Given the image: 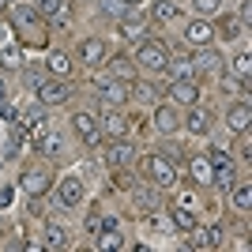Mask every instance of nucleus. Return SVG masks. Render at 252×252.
I'll return each mask as SVG.
<instances>
[{
  "label": "nucleus",
  "mask_w": 252,
  "mask_h": 252,
  "mask_svg": "<svg viewBox=\"0 0 252 252\" xmlns=\"http://www.w3.org/2000/svg\"><path fill=\"white\" fill-rule=\"evenodd\" d=\"M72 128H75V136L83 139L87 147H98V143H102V128H98V121L91 113H75L72 117Z\"/></svg>",
  "instance_id": "20e7f679"
},
{
  "label": "nucleus",
  "mask_w": 252,
  "mask_h": 252,
  "mask_svg": "<svg viewBox=\"0 0 252 252\" xmlns=\"http://www.w3.org/2000/svg\"><path fill=\"white\" fill-rule=\"evenodd\" d=\"M79 57H83L87 68H102V64L109 61V49H105V42H98V38H87V42L79 45Z\"/></svg>",
  "instance_id": "0eeeda50"
},
{
  "label": "nucleus",
  "mask_w": 252,
  "mask_h": 252,
  "mask_svg": "<svg viewBox=\"0 0 252 252\" xmlns=\"http://www.w3.org/2000/svg\"><path fill=\"white\" fill-rule=\"evenodd\" d=\"M139 98H151V102H155V98H158V87H139Z\"/></svg>",
  "instance_id": "58836bf2"
},
{
  "label": "nucleus",
  "mask_w": 252,
  "mask_h": 252,
  "mask_svg": "<svg viewBox=\"0 0 252 252\" xmlns=\"http://www.w3.org/2000/svg\"><path fill=\"white\" fill-rule=\"evenodd\" d=\"M143 31H147V23L139 19V15H125V19H121V34H125V38H143Z\"/></svg>",
  "instance_id": "6ab92c4d"
},
{
  "label": "nucleus",
  "mask_w": 252,
  "mask_h": 252,
  "mask_svg": "<svg viewBox=\"0 0 252 252\" xmlns=\"http://www.w3.org/2000/svg\"><path fill=\"white\" fill-rule=\"evenodd\" d=\"M102 11L113 15V19H125V4H121V0H102Z\"/></svg>",
  "instance_id": "473e14b6"
},
{
  "label": "nucleus",
  "mask_w": 252,
  "mask_h": 252,
  "mask_svg": "<svg viewBox=\"0 0 252 252\" xmlns=\"http://www.w3.org/2000/svg\"><path fill=\"white\" fill-rule=\"evenodd\" d=\"M241 31H245V27L237 23V15H230V19H222V34H226V38H237Z\"/></svg>",
  "instance_id": "72a5a7b5"
},
{
  "label": "nucleus",
  "mask_w": 252,
  "mask_h": 252,
  "mask_svg": "<svg viewBox=\"0 0 252 252\" xmlns=\"http://www.w3.org/2000/svg\"><path fill=\"white\" fill-rule=\"evenodd\" d=\"M68 245V230L64 226H49L45 230V249H64Z\"/></svg>",
  "instance_id": "bb28decb"
},
{
  "label": "nucleus",
  "mask_w": 252,
  "mask_h": 252,
  "mask_svg": "<svg viewBox=\"0 0 252 252\" xmlns=\"http://www.w3.org/2000/svg\"><path fill=\"white\" fill-rule=\"evenodd\" d=\"M207 162H211L215 169H226V166H233V158H230V151H226V147H211Z\"/></svg>",
  "instance_id": "c85d7f7f"
},
{
  "label": "nucleus",
  "mask_w": 252,
  "mask_h": 252,
  "mask_svg": "<svg viewBox=\"0 0 252 252\" xmlns=\"http://www.w3.org/2000/svg\"><path fill=\"white\" fill-rule=\"evenodd\" d=\"M136 64H139V68H147V72H166V64H169L166 45L139 38V45H136Z\"/></svg>",
  "instance_id": "f03ea898"
},
{
  "label": "nucleus",
  "mask_w": 252,
  "mask_h": 252,
  "mask_svg": "<svg viewBox=\"0 0 252 252\" xmlns=\"http://www.w3.org/2000/svg\"><path fill=\"white\" fill-rule=\"evenodd\" d=\"M38 147H42L45 155H61V136H45L42 143H38Z\"/></svg>",
  "instance_id": "f704fd0d"
},
{
  "label": "nucleus",
  "mask_w": 252,
  "mask_h": 252,
  "mask_svg": "<svg viewBox=\"0 0 252 252\" xmlns=\"http://www.w3.org/2000/svg\"><path fill=\"white\" fill-rule=\"evenodd\" d=\"M121 4H125V8H136V4H143V0H121Z\"/></svg>",
  "instance_id": "a19ab883"
},
{
  "label": "nucleus",
  "mask_w": 252,
  "mask_h": 252,
  "mask_svg": "<svg viewBox=\"0 0 252 252\" xmlns=\"http://www.w3.org/2000/svg\"><path fill=\"white\" fill-rule=\"evenodd\" d=\"M230 68L237 72V79H249V53H237V57L230 61Z\"/></svg>",
  "instance_id": "7c9ffc66"
},
{
  "label": "nucleus",
  "mask_w": 252,
  "mask_h": 252,
  "mask_svg": "<svg viewBox=\"0 0 252 252\" xmlns=\"http://www.w3.org/2000/svg\"><path fill=\"white\" fill-rule=\"evenodd\" d=\"M155 128L162 132V136H173V132L181 128L177 109H173V105H158V109H155Z\"/></svg>",
  "instance_id": "9b49d317"
},
{
  "label": "nucleus",
  "mask_w": 252,
  "mask_h": 252,
  "mask_svg": "<svg viewBox=\"0 0 252 252\" xmlns=\"http://www.w3.org/2000/svg\"><path fill=\"white\" fill-rule=\"evenodd\" d=\"M8 4H19V0H8Z\"/></svg>",
  "instance_id": "37998d69"
},
{
  "label": "nucleus",
  "mask_w": 252,
  "mask_h": 252,
  "mask_svg": "<svg viewBox=\"0 0 252 252\" xmlns=\"http://www.w3.org/2000/svg\"><path fill=\"white\" fill-rule=\"evenodd\" d=\"M169 222H173V230H181V233H192L196 230V226H200V219H196V211L192 207H185V203H173V207H169Z\"/></svg>",
  "instance_id": "9d476101"
},
{
  "label": "nucleus",
  "mask_w": 252,
  "mask_h": 252,
  "mask_svg": "<svg viewBox=\"0 0 252 252\" xmlns=\"http://www.w3.org/2000/svg\"><path fill=\"white\" fill-rule=\"evenodd\" d=\"M105 64H109V75L121 79V83H128V79L136 75V64H132V61H105Z\"/></svg>",
  "instance_id": "393cba45"
},
{
  "label": "nucleus",
  "mask_w": 252,
  "mask_h": 252,
  "mask_svg": "<svg viewBox=\"0 0 252 252\" xmlns=\"http://www.w3.org/2000/svg\"><path fill=\"white\" fill-rule=\"evenodd\" d=\"M189 173H192V181H196V185H211V181H215V166H211L203 155L189 162Z\"/></svg>",
  "instance_id": "dca6fc26"
},
{
  "label": "nucleus",
  "mask_w": 252,
  "mask_h": 252,
  "mask_svg": "<svg viewBox=\"0 0 252 252\" xmlns=\"http://www.w3.org/2000/svg\"><path fill=\"white\" fill-rule=\"evenodd\" d=\"M57 200H61V207H79V203H83V181L64 177L61 189H57Z\"/></svg>",
  "instance_id": "6e6552de"
},
{
  "label": "nucleus",
  "mask_w": 252,
  "mask_h": 252,
  "mask_svg": "<svg viewBox=\"0 0 252 252\" xmlns=\"http://www.w3.org/2000/svg\"><path fill=\"white\" fill-rule=\"evenodd\" d=\"M98 233H102V219L91 215V219H87V237H98Z\"/></svg>",
  "instance_id": "e433bc0d"
},
{
  "label": "nucleus",
  "mask_w": 252,
  "mask_h": 252,
  "mask_svg": "<svg viewBox=\"0 0 252 252\" xmlns=\"http://www.w3.org/2000/svg\"><path fill=\"white\" fill-rule=\"evenodd\" d=\"M185 128H189L192 136H207V132H211V113H203V109H192V113L185 117Z\"/></svg>",
  "instance_id": "f3484780"
},
{
  "label": "nucleus",
  "mask_w": 252,
  "mask_h": 252,
  "mask_svg": "<svg viewBox=\"0 0 252 252\" xmlns=\"http://www.w3.org/2000/svg\"><path fill=\"white\" fill-rule=\"evenodd\" d=\"M15 27H19V31H27V27H38V15H34L31 8H27V11H23V8H15ZM31 38H34L38 45L45 42V34H38V31H34Z\"/></svg>",
  "instance_id": "a211bd4d"
},
{
  "label": "nucleus",
  "mask_w": 252,
  "mask_h": 252,
  "mask_svg": "<svg viewBox=\"0 0 252 252\" xmlns=\"http://www.w3.org/2000/svg\"><path fill=\"white\" fill-rule=\"evenodd\" d=\"M8 203H11V192H8V189H0V207H8Z\"/></svg>",
  "instance_id": "ea45409f"
},
{
  "label": "nucleus",
  "mask_w": 252,
  "mask_h": 252,
  "mask_svg": "<svg viewBox=\"0 0 252 252\" xmlns=\"http://www.w3.org/2000/svg\"><path fill=\"white\" fill-rule=\"evenodd\" d=\"M222 0H192V8H196V15H215L219 11Z\"/></svg>",
  "instance_id": "2f4dec72"
},
{
  "label": "nucleus",
  "mask_w": 252,
  "mask_h": 252,
  "mask_svg": "<svg viewBox=\"0 0 252 252\" xmlns=\"http://www.w3.org/2000/svg\"><path fill=\"white\" fill-rule=\"evenodd\" d=\"M0 98H4V83H0Z\"/></svg>",
  "instance_id": "79ce46f5"
},
{
  "label": "nucleus",
  "mask_w": 252,
  "mask_h": 252,
  "mask_svg": "<svg viewBox=\"0 0 252 252\" xmlns=\"http://www.w3.org/2000/svg\"><path fill=\"white\" fill-rule=\"evenodd\" d=\"M192 64H196L200 72H219V68H222V53H215V49H203V53H200V57H196Z\"/></svg>",
  "instance_id": "aec40b11"
},
{
  "label": "nucleus",
  "mask_w": 252,
  "mask_h": 252,
  "mask_svg": "<svg viewBox=\"0 0 252 252\" xmlns=\"http://www.w3.org/2000/svg\"><path fill=\"white\" fill-rule=\"evenodd\" d=\"M128 158H132V147H128L125 139H113V143L105 147V162H109L113 169H121V166L128 162Z\"/></svg>",
  "instance_id": "4468645a"
},
{
  "label": "nucleus",
  "mask_w": 252,
  "mask_h": 252,
  "mask_svg": "<svg viewBox=\"0 0 252 252\" xmlns=\"http://www.w3.org/2000/svg\"><path fill=\"white\" fill-rule=\"evenodd\" d=\"M230 189H233V207H241V211H249V207H252V185H249V181H241V185H237V181H233Z\"/></svg>",
  "instance_id": "412c9836"
},
{
  "label": "nucleus",
  "mask_w": 252,
  "mask_h": 252,
  "mask_svg": "<svg viewBox=\"0 0 252 252\" xmlns=\"http://www.w3.org/2000/svg\"><path fill=\"white\" fill-rule=\"evenodd\" d=\"M68 98H72V87L64 83V75H49V79L38 83V102L42 105H61Z\"/></svg>",
  "instance_id": "7ed1b4c3"
},
{
  "label": "nucleus",
  "mask_w": 252,
  "mask_h": 252,
  "mask_svg": "<svg viewBox=\"0 0 252 252\" xmlns=\"http://www.w3.org/2000/svg\"><path fill=\"white\" fill-rule=\"evenodd\" d=\"M139 173L155 181V189H173V185H177V169H173L169 155H147V158H139Z\"/></svg>",
  "instance_id": "f257e3e1"
},
{
  "label": "nucleus",
  "mask_w": 252,
  "mask_h": 252,
  "mask_svg": "<svg viewBox=\"0 0 252 252\" xmlns=\"http://www.w3.org/2000/svg\"><path fill=\"white\" fill-rule=\"evenodd\" d=\"M166 68L173 72V79H192V75H196V64H192L189 57H177V61H169Z\"/></svg>",
  "instance_id": "b1692460"
},
{
  "label": "nucleus",
  "mask_w": 252,
  "mask_h": 252,
  "mask_svg": "<svg viewBox=\"0 0 252 252\" xmlns=\"http://www.w3.org/2000/svg\"><path fill=\"white\" fill-rule=\"evenodd\" d=\"M64 11V0H38V15H45V19H57Z\"/></svg>",
  "instance_id": "c756f323"
},
{
  "label": "nucleus",
  "mask_w": 252,
  "mask_h": 252,
  "mask_svg": "<svg viewBox=\"0 0 252 252\" xmlns=\"http://www.w3.org/2000/svg\"><path fill=\"white\" fill-rule=\"evenodd\" d=\"M132 200H136V207L143 211V215H147V211H155V207H158V196H155V189H143V185H139V189L132 192Z\"/></svg>",
  "instance_id": "4be33fe9"
},
{
  "label": "nucleus",
  "mask_w": 252,
  "mask_h": 252,
  "mask_svg": "<svg viewBox=\"0 0 252 252\" xmlns=\"http://www.w3.org/2000/svg\"><path fill=\"white\" fill-rule=\"evenodd\" d=\"M45 64H49L53 75H68V72H72V61H68L64 53H49V61H45Z\"/></svg>",
  "instance_id": "cd10ccee"
},
{
  "label": "nucleus",
  "mask_w": 252,
  "mask_h": 252,
  "mask_svg": "<svg viewBox=\"0 0 252 252\" xmlns=\"http://www.w3.org/2000/svg\"><path fill=\"white\" fill-rule=\"evenodd\" d=\"M0 49H4V57H0V61L8 64V68H15V64H19V53L11 49V45H0Z\"/></svg>",
  "instance_id": "c9c22d12"
},
{
  "label": "nucleus",
  "mask_w": 252,
  "mask_h": 252,
  "mask_svg": "<svg viewBox=\"0 0 252 252\" xmlns=\"http://www.w3.org/2000/svg\"><path fill=\"white\" fill-rule=\"evenodd\" d=\"M219 241H222V230H219V226H211V230L203 233V237H192V241H189V249H215Z\"/></svg>",
  "instance_id": "a878e982"
},
{
  "label": "nucleus",
  "mask_w": 252,
  "mask_h": 252,
  "mask_svg": "<svg viewBox=\"0 0 252 252\" xmlns=\"http://www.w3.org/2000/svg\"><path fill=\"white\" fill-rule=\"evenodd\" d=\"M185 38H189L192 45H207L211 38H215V27H211V23L200 15V19H192L189 27H185Z\"/></svg>",
  "instance_id": "ddd939ff"
},
{
  "label": "nucleus",
  "mask_w": 252,
  "mask_h": 252,
  "mask_svg": "<svg viewBox=\"0 0 252 252\" xmlns=\"http://www.w3.org/2000/svg\"><path fill=\"white\" fill-rule=\"evenodd\" d=\"M169 98H173L177 105H196L200 102V87H196V79H173Z\"/></svg>",
  "instance_id": "1a4fd4ad"
},
{
  "label": "nucleus",
  "mask_w": 252,
  "mask_h": 252,
  "mask_svg": "<svg viewBox=\"0 0 252 252\" xmlns=\"http://www.w3.org/2000/svg\"><path fill=\"white\" fill-rule=\"evenodd\" d=\"M102 233H121V222L117 219H102Z\"/></svg>",
  "instance_id": "4c0bfd02"
},
{
  "label": "nucleus",
  "mask_w": 252,
  "mask_h": 252,
  "mask_svg": "<svg viewBox=\"0 0 252 252\" xmlns=\"http://www.w3.org/2000/svg\"><path fill=\"white\" fill-rule=\"evenodd\" d=\"M102 132H105V136H113V139H121L128 132V117L121 113V105H105V109H102Z\"/></svg>",
  "instance_id": "423d86ee"
},
{
  "label": "nucleus",
  "mask_w": 252,
  "mask_h": 252,
  "mask_svg": "<svg viewBox=\"0 0 252 252\" xmlns=\"http://www.w3.org/2000/svg\"><path fill=\"white\" fill-rule=\"evenodd\" d=\"M94 94L102 105H125L128 102V83L121 79H105V83H94Z\"/></svg>",
  "instance_id": "39448f33"
},
{
  "label": "nucleus",
  "mask_w": 252,
  "mask_h": 252,
  "mask_svg": "<svg viewBox=\"0 0 252 252\" xmlns=\"http://www.w3.org/2000/svg\"><path fill=\"white\" fill-rule=\"evenodd\" d=\"M19 185H23V192H27V196H45L53 181H49V173H45V169H31Z\"/></svg>",
  "instance_id": "f8f14e48"
},
{
  "label": "nucleus",
  "mask_w": 252,
  "mask_h": 252,
  "mask_svg": "<svg viewBox=\"0 0 252 252\" xmlns=\"http://www.w3.org/2000/svg\"><path fill=\"white\" fill-rule=\"evenodd\" d=\"M249 117H252L249 102H237V105H230V113H226V125H230L233 132H245V128H249Z\"/></svg>",
  "instance_id": "2eb2a0df"
},
{
  "label": "nucleus",
  "mask_w": 252,
  "mask_h": 252,
  "mask_svg": "<svg viewBox=\"0 0 252 252\" xmlns=\"http://www.w3.org/2000/svg\"><path fill=\"white\" fill-rule=\"evenodd\" d=\"M177 15H181V8L173 4V0H158L155 4V19L158 23H177Z\"/></svg>",
  "instance_id": "5701e85b"
}]
</instances>
